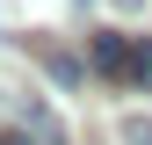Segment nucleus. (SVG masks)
Listing matches in <instances>:
<instances>
[{
  "mask_svg": "<svg viewBox=\"0 0 152 145\" xmlns=\"http://www.w3.org/2000/svg\"><path fill=\"white\" fill-rule=\"evenodd\" d=\"M130 51H138V36H123V29H94L87 36V65L102 80H130Z\"/></svg>",
  "mask_w": 152,
  "mask_h": 145,
  "instance_id": "obj_1",
  "label": "nucleus"
},
{
  "mask_svg": "<svg viewBox=\"0 0 152 145\" xmlns=\"http://www.w3.org/2000/svg\"><path fill=\"white\" fill-rule=\"evenodd\" d=\"M22 138H29V145H65V131H58V116H51L44 102H29V109H22Z\"/></svg>",
  "mask_w": 152,
  "mask_h": 145,
  "instance_id": "obj_2",
  "label": "nucleus"
},
{
  "mask_svg": "<svg viewBox=\"0 0 152 145\" xmlns=\"http://www.w3.org/2000/svg\"><path fill=\"white\" fill-rule=\"evenodd\" d=\"M130 87H152V36H138V51H130Z\"/></svg>",
  "mask_w": 152,
  "mask_h": 145,
  "instance_id": "obj_3",
  "label": "nucleus"
},
{
  "mask_svg": "<svg viewBox=\"0 0 152 145\" xmlns=\"http://www.w3.org/2000/svg\"><path fill=\"white\" fill-rule=\"evenodd\" d=\"M123 145H152V116H123Z\"/></svg>",
  "mask_w": 152,
  "mask_h": 145,
  "instance_id": "obj_4",
  "label": "nucleus"
},
{
  "mask_svg": "<svg viewBox=\"0 0 152 145\" xmlns=\"http://www.w3.org/2000/svg\"><path fill=\"white\" fill-rule=\"evenodd\" d=\"M0 145H7V138H0Z\"/></svg>",
  "mask_w": 152,
  "mask_h": 145,
  "instance_id": "obj_5",
  "label": "nucleus"
}]
</instances>
